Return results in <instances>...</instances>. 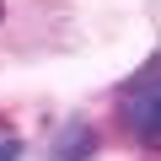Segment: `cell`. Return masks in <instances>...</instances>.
<instances>
[{
    "mask_svg": "<svg viewBox=\"0 0 161 161\" xmlns=\"http://www.w3.org/2000/svg\"><path fill=\"white\" fill-rule=\"evenodd\" d=\"M97 156H102V129L92 118H70L54 134V145H48L43 161H97Z\"/></svg>",
    "mask_w": 161,
    "mask_h": 161,
    "instance_id": "7a4b0ae2",
    "label": "cell"
},
{
    "mask_svg": "<svg viewBox=\"0 0 161 161\" xmlns=\"http://www.w3.org/2000/svg\"><path fill=\"white\" fill-rule=\"evenodd\" d=\"M118 124L129 129L134 145H156L161 140V59L156 54L118 86Z\"/></svg>",
    "mask_w": 161,
    "mask_h": 161,
    "instance_id": "6da1fadb",
    "label": "cell"
},
{
    "mask_svg": "<svg viewBox=\"0 0 161 161\" xmlns=\"http://www.w3.org/2000/svg\"><path fill=\"white\" fill-rule=\"evenodd\" d=\"M0 161H22V140L16 134H0Z\"/></svg>",
    "mask_w": 161,
    "mask_h": 161,
    "instance_id": "3957f363",
    "label": "cell"
}]
</instances>
